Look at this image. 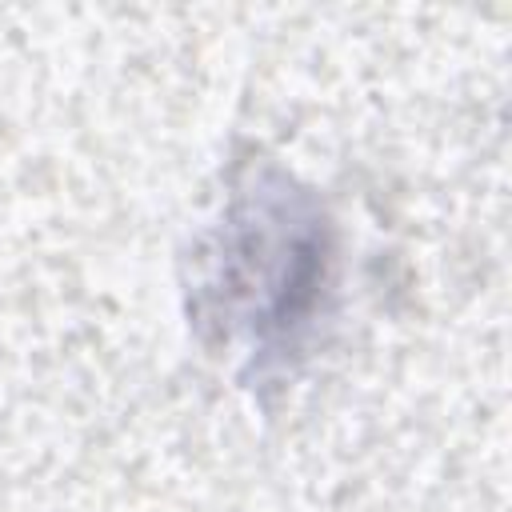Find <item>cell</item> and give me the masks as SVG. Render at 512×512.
I'll list each match as a JSON object with an SVG mask.
<instances>
[]
</instances>
